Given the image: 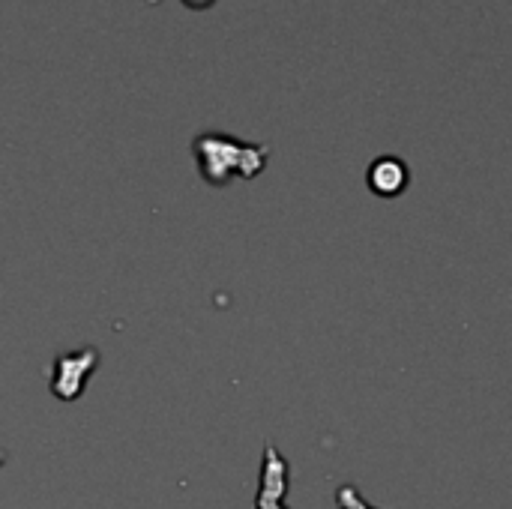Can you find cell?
I'll return each mask as SVG.
<instances>
[{
    "instance_id": "1",
    "label": "cell",
    "mask_w": 512,
    "mask_h": 509,
    "mask_svg": "<svg viewBox=\"0 0 512 509\" xmlns=\"http://www.w3.org/2000/svg\"><path fill=\"white\" fill-rule=\"evenodd\" d=\"M198 171L210 186H228L234 177L255 180L270 159L267 144H246L222 132H204L192 141Z\"/></svg>"
},
{
    "instance_id": "2",
    "label": "cell",
    "mask_w": 512,
    "mask_h": 509,
    "mask_svg": "<svg viewBox=\"0 0 512 509\" xmlns=\"http://www.w3.org/2000/svg\"><path fill=\"white\" fill-rule=\"evenodd\" d=\"M99 348L96 345H87L81 351H69V354H57L54 363H51V381H48V390L57 402H78L87 390V381L90 375L99 369Z\"/></svg>"
},
{
    "instance_id": "3",
    "label": "cell",
    "mask_w": 512,
    "mask_h": 509,
    "mask_svg": "<svg viewBox=\"0 0 512 509\" xmlns=\"http://www.w3.org/2000/svg\"><path fill=\"white\" fill-rule=\"evenodd\" d=\"M366 183L378 198H399L408 189L411 174H408V165L399 156H381V159H375L369 165Z\"/></svg>"
},
{
    "instance_id": "4",
    "label": "cell",
    "mask_w": 512,
    "mask_h": 509,
    "mask_svg": "<svg viewBox=\"0 0 512 509\" xmlns=\"http://www.w3.org/2000/svg\"><path fill=\"white\" fill-rule=\"evenodd\" d=\"M336 507L339 509H375L360 492H357V486H342V489H336Z\"/></svg>"
},
{
    "instance_id": "5",
    "label": "cell",
    "mask_w": 512,
    "mask_h": 509,
    "mask_svg": "<svg viewBox=\"0 0 512 509\" xmlns=\"http://www.w3.org/2000/svg\"><path fill=\"white\" fill-rule=\"evenodd\" d=\"M186 6H192V9H204V6H210L213 0H183Z\"/></svg>"
},
{
    "instance_id": "6",
    "label": "cell",
    "mask_w": 512,
    "mask_h": 509,
    "mask_svg": "<svg viewBox=\"0 0 512 509\" xmlns=\"http://www.w3.org/2000/svg\"><path fill=\"white\" fill-rule=\"evenodd\" d=\"M255 509H288V507H285V501H282V504H255Z\"/></svg>"
},
{
    "instance_id": "7",
    "label": "cell",
    "mask_w": 512,
    "mask_h": 509,
    "mask_svg": "<svg viewBox=\"0 0 512 509\" xmlns=\"http://www.w3.org/2000/svg\"><path fill=\"white\" fill-rule=\"evenodd\" d=\"M3 462H6V450L0 447V468H3Z\"/></svg>"
}]
</instances>
